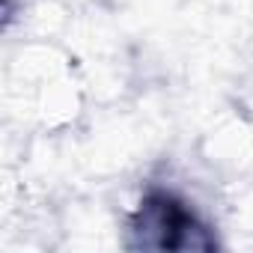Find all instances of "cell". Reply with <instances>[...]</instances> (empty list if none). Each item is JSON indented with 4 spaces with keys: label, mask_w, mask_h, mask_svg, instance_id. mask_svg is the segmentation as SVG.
I'll return each instance as SVG.
<instances>
[{
    "label": "cell",
    "mask_w": 253,
    "mask_h": 253,
    "mask_svg": "<svg viewBox=\"0 0 253 253\" xmlns=\"http://www.w3.org/2000/svg\"><path fill=\"white\" fill-rule=\"evenodd\" d=\"M191 229H194L191 214L170 200L149 203L143 211V229L140 232H143V238L149 232H158V238L152 241L155 247H194L197 241L191 238Z\"/></svg>",
    "instance_id": "6da1fadb"
}]
</instances>
